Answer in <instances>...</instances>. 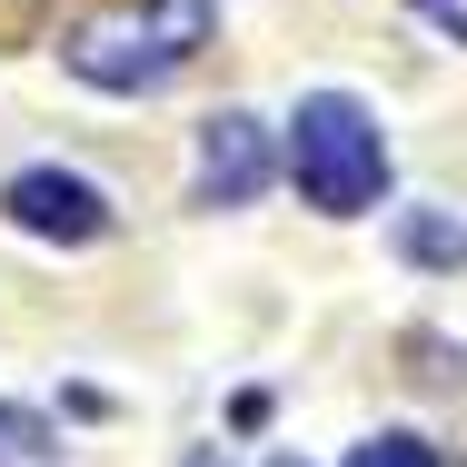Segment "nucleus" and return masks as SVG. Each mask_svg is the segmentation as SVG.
<instances>
[{
	"mask_svg": "<svg viewBox=\"0 0 467 467\" xmlns=\"http://www.w3.org/2000/svg\"><path fill=\"white\" fill-rule=\"evenodd\" d=\"M209 30H219V0H140L119 20H80L60 60L90 90H170L189 60L209 50Z\"/></svg>",
	"mask_w": 467,
	"mask_h": 467,
	"instance_id": "obj_1",
	"label": "nucleus"
},
{
	"mask_svg": "<svg viewBox=\"0 0 467 467\" xmlns=\"http://www.w3.org/2000/svg\"><path fill=\"white\" fill-rule=\"evenodd\" d=\"M288 170L308 189V209L348 219V209H368L378 180H388V140H378V119L348 90H318V99H298V119H288Z\"/></svg>",
	"mask_w": 467,
	"mask_h": 467,
	"instance_id": "obj_2",
	"label": "nucleus"
},
{
	"mask_svg": "<svg viewBox=\"0 0 467 467\" xmlns=\"http://www.w3.org/2000/svg\"><path fill=\"white\" fill-rule=\"evenodd\" d=\"M0 209H10L30 239H60V249H80V239L109 229V199H99L80 170H20V180L0 189Z\"/></svg>",
	"mask_w": 467,
	"mask_h": 467,
	"instance_id": "obj_3",
	"label": "nucleus"
},
{
	"mask_svg": "<svg viewBox=\"0 0 467 467\" xmlns=\"http://www.w3.org/2000/svg\"><path fill=\"white\" fill-rule=\"evenodd\" d=\"M259 189H269V130L249 109H219L199 130V199L209 209H249Z\"/></svg>",
	"mask_w": 467,
	"mask_h": 467,
	"instance_id": "obj_4",
	"label": "nucleus"
},
{
	"mask_svg": "<svg viewBox=\"0 0 467 467\" xmlns=\"http://www.w3.org/2000/svg\"><path fill=\"white\" fill-rule=\"evenodd\" d=\"M398 249H408L418 269H467V219H448V209H408V219H398Z\"/></svg>",
	"mask_w": 467,
	"mask_h": 467,
	"instance_id": "obj_5",
	"label": "nucleus"
},
{
	"mask_svg": "<svg viewBox=\"0 0 467 467\" xmlns=\"http://www.w3.org/2000/svg\"><path fill=\"white\" fill-rule=\"evenodd\" d=\"M0 467H60V438H50V418H30V408H0Z\"/></svg>",
	"mask_w": 467,
	"mask_h": 467,
	"instance_id": "obj_6",
	"label": "nucleus"
},
{
	"mask_svg": "<svg viewBox=\"0 0 467 467\" xmlns=\"http://www.w3.org/2000/svg\"><path fill=\"white\" fill-rule=\"evenodd\" d=\"M348 467H438V448H428V438H368Z\"/></svg>",
	"mask_w": 467,
	"mask_h": 467,
	"instance_id": "obj_7",
	"label": "nucleus"
},
{
	"mask_svg": "<svg viewBox=\"0 0 467 467\" xmlns=\"http://www.w3.org/2000/svg\"><path fill=\"white\" fill-rule=\"evenodd\" d=\"M418 10H428L438 30H458V40H467V0H418Z\"/></svg>",
	"mask_w": 467,
	"mask_h": 467,
	"instance_id": "obj_8",
	"label": "nucleus"
},
{
	"mask_svg": "<svg viewBox=\"0 0 467 467\" xmlns=\"http://www.w3.org/2000/svg\"><path fill=\"white\" fill-rule=\"evenodd\" d=\"M269 467H308V458H269Z\"/></svg>",
	"mask_w": 467,
	"mask_h": 467,
	"instance_id": "obj_9",
	"label": "nucleus"
}]
</instances>
